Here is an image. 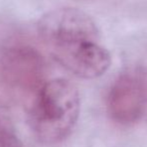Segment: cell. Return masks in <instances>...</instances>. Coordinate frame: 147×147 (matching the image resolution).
Segmentation results:
<instances>
[{"label": "cell", "mask_w": 147, "mask_h": 147, "mask_svg": "<svg viewBox=\"0 0 147 147\" xmlns=\"http://www.w3.org/2000/svg\"><path fill=\"white\" fill-rule=\"evenodd\" d=\"M0 125H1V121H0Z\"/></svg>", "instance_id": "cell-6"}, {"label": "cell", "mask_w": 147, "mask_h": 147, "mask_svg": "<svg viewBox=\"0 0 147 147\" xmlns=\"http://www.w3.org/2000/svg\"><path fill=\"white\" fill-rule=\"evenodd\" d=\"M0 70L4 81L14 88L32 91L44 84V59L33 47L19 45L5 49L0 57Z\"/></svg>", "instance_id": "cell-4"}, {"label": "cell", "mask_w": 147, "mask_h": 147, "mask_svg": "<svg viewBox=\"0 0 147 147\" xmlns=\"http://www.w3.org/2000/svg\"><path fill=\"white\" fill-rule=\"evenodd\" d=\"M80 114V95L65 78L45 82L37 90L28 114V124L41 142L56 144L67 138Z\"/></svg>", "instance_id": "cell-2"}, {"label": "cell", "mask_w": 147, "mask_h": 147, "mask_svg": "<svg viewBox=\"0 0 147 147\" xmlns=\"http://www.w3.org/2000/svg\"><path fill=\"white\" fill-rule=\"evenodd\" d=\"M147 104V78L142 70L123 72L112 83L106 97V111L116 124L131 126L142 118Z\"/></svg>", "instance_id": "cell-3"}, {"label": "cell", "mask_w": 147, "mask_h": 147, "mask_svg": "<svg viewBox=\"0 0 147 147\" xmlns=\"http://www.w3.org/2000/svg\"><path fill=\"white\" fill-rule=\"evenodd\" d=\"M37 29L55 61L75 76L96 79L110 67V53L101 42L97 24L82 10L48 11L38 20Z\"/></svg>", "instance_id": "cell-1"}, {"label": "cell", "mask_w": 147, "mask_h": 147, "mask_svg": "<svg viewBox=\"0 0 147 147\" xmlns=\"http://www.w3.org/2000/svg\"><path fill=\"white\" fill-rule=\"evenodd\" d=\"M0 147H23L19 138L7 127L0 125Z\"/></svg>", "instance_id": "cell-5"}]
</instances>
